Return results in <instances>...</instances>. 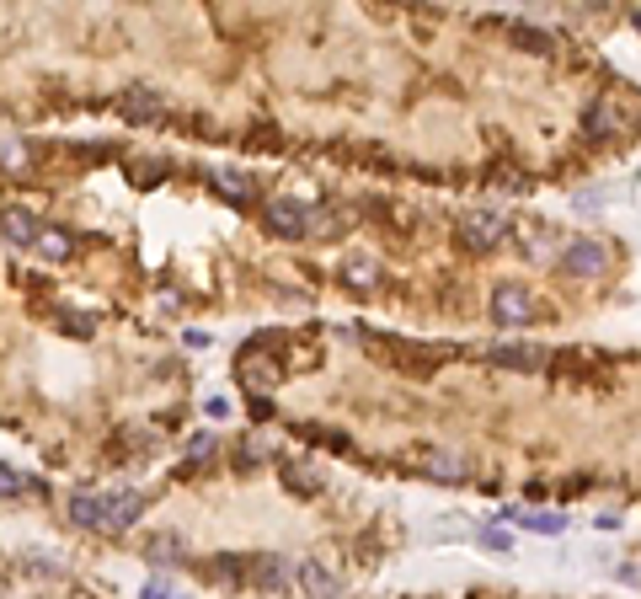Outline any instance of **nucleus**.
<instances>
[{
	"label": "nucleus",
	"instance_id": "obj_1",
	"mask_svg": "<svg viewBox=\"0 0 641 599\" xmlns=\"http://www.w3.org/2000/svg\"><path fill=\"white\" fill-rule=\"evenodd\" d=\"M455 236H460L466 252H492V246H503V236H508V220L492 214V209H470V214L455 220Z\"/></svg>",
	"mask_w": 641,
	"mask_h": 599
},
{
	"label": "nucleus",
	"instance_id": "obj_2",
	"mask_svg": "<svg viewBox=\"0 0 641 599\" xmlns=\"http://www.w3.org/2000/svg\"><path fill=\"white\" fill-rule=\"evenodd\" d=\"M492 321L497 327H529L534 321V295H529L524 284H514V279L497 284L492 290Z\"/></svg>",
	"mask_w": 641,
	"mask_h": 599
},
{
	"label": "nucleus",
	"instance_id": "obj_3",
	"mask_svg": "<svg viewBox=\"0 0 641 599\" xmlns=\"http://www.w3.org/2000/svg\"><path fill=\"white\" fill-rule=\"evenodd\" d=\"M268 225H273V236L299 241V236H310L316 214H310V209H305L299 198H273V204H268Z\"/></svg>",
	"mask_w": 641,
	"mask_h": 599
},
{
	"label": "nucleus",
	"instance_id": "obj_4",
	"mask_svg": "<svg viewBox=\"0 0 641 599\" xmlns=\"http://www.w3.org/2000/svg\"><path fill=\"white\" fill-rule=\"evenodd\" d=\"M604 262H609V246L593 236H578L567 252H561V268L572 273V279H599L604 273Z\"/></svg>",
	"mask_w": 641,
	"mask_h": 599
},
{
	"label": "nucleus",
	"instance_id": "obj_5",
	"mask_svg": "<svg viewBox=\"0 0 641 599\" xmlns=\"http://www.w3.org/2000/svg\"><path fill=\"white\" fill-rule=\"evenodd\" d=\"M0 236L11 241V246H33V241L43 236V225H38V214H33V209L5 204V209H0Z\"/></svg>",
	"mask_w": 641,
	"mask_h": 599
},
{
	"label": "nucleus",
	"instance_id": "obj_6",
	"mask_svg": "<svg viewBox=\"0 0 641 599\" xmlns=\"http://www.w3.org/2000/svg\"><path fill=\"white\" fill-rule=\"evenodd\" d=\"M492 364L534 375V369H545V364H551V348H534V343H497V348H492Z\"/></svg>",
	"mask_w": 641,
	"mask_h": 599
},
{
	"label": "nucleus",
	"instance_id": "obj_7",
	"mask_svg": "<svg viewBox=\"0 0 641 599\" xmlns=\"http://www.w3.org/2000/svg\"><path fill=\"white\" fill-rule=\"evenodd\" d=\"M118 108H123L134 123H156L161 113H166V102H161V91H156V86H128V91L118 97Z\"/></svg>",
	"mask_w": 641,
	"mask_h": 599
},
{
	"label": "nucleus",
	"instance_id": "obj_8",
	"mask_svg": "<svg viewBox=\"0 0 641 599\" xmlns=\"http://www.w3.org/2000/svg\"><path fill=\"white\" fill-rule=\"evenodd\" d=\"M299 589L310 599H337L343 594V578L332 567H321V562H299Z\"/></svg>",
	"mask_w": 641,
	"mask_h": 599
},
{
	"label": "nucleus",
	"instance_id": "obj_9",
	"mask_svg": "<svg viewBox=\"0 0 641 599\" xmlns=\"http://www.w3.org/2000/svg\"><path fill=\"white\" fill-rule=\"evenodd\" d=\"M102 503H108V519H102V530H128V525L145 514V498H139V492H108Z\"/></svg>",
	"mask_w": 641,
	"mask_h": 599
},
{
	"label": "nucleus",
	"instance_id": "obj_10",
	"mask_svg": "<svg viewBox=\"0 0 641 599\" xmlns=\"http://www.w3.org/2000/svg\"><path fill=\"white\" fill-rule=\"evenodd\" d=\"M251 584L268 589V594H284L289 589V562L284 556H251Z\"/></svg>",
	"mask_w": 641,
	"mask_h": 599
},
{
	"label": "nucleus",
	"instance_id": "obj_11",
	"mask_svg": "<svg viewBox=\"0 0 641 599\" xmlns=\"http://www.w3.org/2000/svg\"><path fill=\"white\" fill-rule=\"evenodd\" d=\"M235 380H240L246 391H268V385L278 380V364H262L257 354H246V359L235 364Z\"/></svg>",
	"mask_w": 641,
	"mask_h": 599
},
{
	"label": "nucleus",
	"instance_id": "obj_12",
	"mask_svg": "<svg viewBox=\"0 0 641 599\" xmlns=\"http://www.w3.org/2000/svg\"><path fill=\"white\" fill-rule=\"evenodd\" d=\"M70 519H75V525H86V530H102L108 503H102L97 492H75V498H70Z\"/></svg>",
	"mask_w": 641,
	"mask_h": 599
},
{
	"label": "nucleus",
	"instance_id": "obj_13",
	"mask_svg": "<svg viewBox=\"0 0 641 599\" xmlns=\"http://www.w3.org/2000/svg\"><path fill=\"white\" fill-rule=\"evenodd\" d=\"M145 556H150L156 567H182L187 551H182V536H150L145 540Z\"/></svg>",
	"mask_w": 641,
	"mask_h": 599
},
{
	"label": "nucleus",
	"instance_id": "obj_14",
	"mask_svg": "<svg viewBox=\"0 0 641 599\" xmlns=\"http://www.w3.org/2000/svg\"><path fill=\"white\" fill-rule=\"evenodd\" d=\"M214 193L231 198V204H251V198H257V182L240 177V172H220V177H214Z\"/></svg>",
	"mask_w": 641,
	"mask_h": 599
},
{
	"label": "nucleus",
	"instance_id": "obj_15",
	"mask_svg": "<svg viewBox=\"0 0 641 599\" xmlns=\"http://www.w3.org/2000/svg\"><path fill=\"white\" fill-rule=\"evenodd\" d=\"M422 471L433 481H460L466 477V466L455 461V455H438V450H422Z\"/></svg>",
	"mask_w": 641,
	"mask_h": 599
},
{
	"label": "nucleus",
	"instance_id": "obj_16",
	"mask_svg": "<svg viewBox=\"0 0 641 599\" xmlns=\"http://www.w3.org/2000/svg\"><path fill=\"white\" fill-rule=\"evenodd\" d=\"M284 487L299 492V498H316V492H321V477H316L310 466H299V461H284Z\"/></svg>",
	"mask_w": 641,
	"mask_h": 599
},
{
	"label": "nucleus",
	"instance_id": "obj_17",
	"mask_svg": "<svg viewBox=\"0 0 641 599\" xmlns=\"http://www.w3.org/2000/svg\"><path fill=\"white\" fill-rule=\"evenodd\" d=\"M503 519H514V525H524V530H540V536H561V530H567V519L551 514V509H540V514H503Z\"/></svg>",
	"mask_w": 641,
	"mask_h": 599
},
{
	"label": "nucleus",
	"instance_id": "obj_18",
	"mask_svg": "<svg viewBox=\"0 0 641 599\" xmlns=\"http://www.w3.org/2000/svg\"><path fill=\"white\" fill-rule=\"evenodd\" d=\"M214 578H225V584H251V556H214Z\"/></svg>",
	"mask_w": 641,
	"mask_h": 599
},
{
	"label": "nucleus",
	"instance_id": "obj_19",
	"mask_svg": "<svg viewBox=\"0 0 641 599\" xmlns=\"http://www.w3.org/2000/svg\"><path fill=\"white\" fill-rule=\"evenodd\" d=\"M583 123H588V134H593V139H604V134H615V128H620V119H615V108H609V102H593Z\"/></svg>",
	"mask_w": 641,
	"mask_h": 599
},
{
	"label": "nucleus",
	"instance_id": "obj_20",
	"mask_svg": "<svg viewBox=\"0 0 641 599\" xmlns=\"http://www.w3.org/2000/svg\"><path fill=\"white\" fill-rule=\"evenodd\" d=\"M343 279H348L353 290H374V279H380V268H374L369 257H353L348 268H343Z\"/></svg>",
	"mask_w": 641,
	"mask_h": 599
},
{
	"label": "nucleus",
	"instance_id": "obj_21",
	"mask_svg": "<svg viewBox=\"0 0 641 599\" xmlns=\"http://www.w3.org/2000/svg\"><path fill=\"white\" fill-rule=\"evenodd\" d=\"M508 33H514V43H524V49H534V54H545V49H551V38H545L540 27H529V22H514Z\"/></svg>",
	"mask_w": 641,
	"mask_h": 599
},
{
	"label": "nucleus",
	"instance_id": "obj_22",
	"mask_svg": "<svg viewBox=\"0 0 641 599\" xmlns=\"http://www.w3.org/2000/svg\"><path fill=\"white\" fill-rule=\"evenodd\" d=\"M38 246H43V252H49V257H70V236H64V231H43V236H38Z\"/></svg>",
	"mask_w": 641,
	"mask_h": 599
},
{
	"label": "nucleus",
	"instance_id": "obj_23",
	"mask_svg": "<svg viewBox=\"0 0 641 599\" xmlns=\"http://www.w3.org/2000/svg\"><path fill=\"white\" fill-rule=\"evenodd\" d=\"M209 455H214V433H198V439H193V450H187V471H193L198 461H209Z\"/></svg>",
	"mask_w": 641,
	"mask_h": 599
},
{
	"label": "nucleus",
	"instance_id": "obj_24",
	"mask_svg": "<svg viewBox=\"0 0 641 599\" xmlns=\"http://www.w3.org/2000/svg\"><path fill=\"white\" fill-rule=\"evenodd\" d=\"M59 327H64V332H75V338H91V327H97V321H91V316H59Z\"/></svg>",
	"mask_w": 641,
	"mask_h": 599
},
{
	"label": "nucleus",
	"instance_id": "obj_25",
	"mask_svg": "<svg viewBox=\"0 0 641 599\" xmlns=\"http://www.w3.org/2000/svg\"><path fill=\"white\" fill-rule=\"evenodd\" d=\"M16 492H22V477L11 466H0V498H16Z\"/></svg>",
	"mask_w": 641,
	"mask_h": 599
},
{
	"label": "nucleus",
	"instance_id": "obj_26",
	"mask_svg": "<svg viewBox=\"0 0 641 599\" xmlns=\"http://www.w3.org/2000/svg\"><path fill=\"white\" fill-rule=\"evenodd\" d=\"M481 546H492V551H503V546H508V536H503V530H481Z\"/></svg>",
	"mask_w": 641,
	"mask_h": 599
},
{
	"label": "nucleus",
	"instance_id": "obj_27",
	"mask_svg": "<svg viewBox=\"0 0 641 599\" xmlns=\"http://www.w3.org/2000/svg\"><path fill=\"white\" fill-rule=\"evenodd\" d=\"M145 599H172V589L166 584H145Z\"/></svg>",
	"mask_w": 641,
	"mask_h": 599
},
{
	"label": "nucleus",
	"instance_id": "obj_28",
	"mask_svg": "<svg viewBox=\"0 0 641 599\" xmlns=\"http://www.w3.org/2000/svg\"><path fill=\"white\" fill-rule=\"evenodd\" d=\"M631 22H636V27H641V11H636V16H631Z\"/></svg>",
	"mask_w": 641,
	"mask_h": 599
}]
</instances>
